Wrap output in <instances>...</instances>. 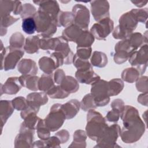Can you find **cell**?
Returning <instances> with one entry per match:
<instances>
[{"instance_id":"6da1fadb","label":"cell","mask_w":148,"mask_h":148,"mask_svg":"<svg viewBox=\"0 0 148 148\" xmlns=\"http://www.w3.org/2000/svg\"><path fill=\"white\" fill-rule=\"evenodd\" d=\"M120 117L123 121V128L120 134L122 140L127 143L138 140L145 132V126L138 110L132 106H124Z\"/></svg>"},{"instance_id":"7a4b0ae2","label":"cell","mask_w":148,"mask_h":148,"mask_svg":"<svg viewBox=\"0 0 148 148\" xmlns=\"http://www.w3.org/2000/svg\"><path fill=\"white\" fill-rule=\"evenodd\" d=\"M108 126L105 119L102 117L100 113L94 109L88 110L86 131L87 135L90 139L97 141Z\"/></svg>"},{"instance_id":"3957f363","label":"cell","mask_w":148,"mask_h":148,"mask_svg":"<svg viewBox=\"0 0 148 148\" xmlns=\"http://www.w3.org/2000/svg\"><path fill=\"white\" fill-rule=\"evenodd\" d=\"M119 21L120 24L115 28L112 35L114 39L123 40L129 37L135 29L138 23L131 11L124 13Z\"/></svg>"},{"instance_id":"277c9868","label":"cell","mask_w":148,"mask_h":148,"mask_svg":"<svg viewBox=\"0 0 148 148\" xmlns=\"http://www.w3.org/2000/svg\"><path fill=\"white\" fill-rule=\"evenodd\" d=\"M36 31L44 38H51L57 31V25L53 17L47 13L38 9L34 16Z\"/></svg>"},{"instance_id":"5b68a950","label":"cell","mask_w":148,"mask_h":148,"mask_svg":"<svg viewBox=\"0 0 148 148\" xmlns=\"http://www.w3.org/2000/svg\"><path fill=\"white\" fill-rule=\"evenodd\" d=\"M1 69L9 71L14 69L24 54L23 49H15L10 46L4 48L1 42Z\"/></svg>"},{"instance_id":"8992f818","label":"cell","mask_w":148,"mask_h":148,"mask_svg":"<svg viewBox=\"0 0 148 148\" xmlns=\"http://www.w3.org/2000/svg\"><path fill=\"white\" fill-rule=\"evenodd\" d=\"M91 94L94 97L96 106H104L109 101L108 82L99 79L91 84Z\"/></svg>"},{"instance_id":"52a82bcc","label":"cell","mask_w":148,"mask_h":148,"mask_svg":"<svg viewBox=\"0 0 148 148\" xmlns=\"http://www.w3.org/2000/svg\"><path fill=\"white\" fill-rule=\"evenodd\" d=\"M60 103L54 104L50 108V112L44 119V122L49 130L54 132L58 130L66 119L65 115Z\"/></svg>"},{"instance_id":"ba28073f","label":"cell","mask_w":148,"mask_h":148,"mask_svg":"<svg viewBox=\"0 0 148 148\" xmlns=\"http://www.w3.org/2000/svg\"><path fill=\"white\" fill-rule=\"evenodd\" d=\"M120 127L118 124L108 126L100 138L97 140L98 143L96 147H114L117 138L120 134Z\"/></svg>"},{"instance_id":"9c48e42d","label":"cell","mask_w":148,"mask_h":148,"mask_svg":"<svg viewBox=\"0 0 148 148\" xmlns=\"http://www.w3.org/2000/svg\"><path fill=\"white\" fill-rule=\"evenodd\" d=\"M147 45H144L138 51H134L129 58V62L135 67L140 74H143L147 66L148 61Z\"/></svg>"},{"instance_id":"30bf717a","label":"cell","mask_w":148,"mask_h":148,"mask_svg":"<svg viewBox=\"0 0 148 148\" xmlns=\"http://www.w3.org/2000/svg\"><path fill=\"white\" fill-rule=\"evenodd\" d=\"M114 23L110 17L105 18L95 23L91 28L90 32L98 40H105L113 29Z\"/></svg>"},{"instance_id":"8fae6325","label":"cell","mask_w":148,"mask_h":148,"mask_svg":"<svg viewBox=\"0 0 148 148\" xmlns=\"http://www.w3.org/2000/svg\"><path fill=\"white\" fill-rule=\"evenodd\" d=\"M114 50V61L118 64L125 62L129 59L131 54L136 51L131 47L127 38L117 43L115 45Z\"/></svg>"},{"instance_id":"7c38bea8","label":"cell","mask_w":148,"mask_h":148,"mask_svg":"<svg viewBox=\"0 0 148 148\" xmlns=\"http://www.w3.org/2000/svg\"><path fill=\"white\" fill-rule=\"evenodd\" d=\"M74 16V24L83 30H87L90 23V12L86 6L82 4H76L72 8Z\"/></svg>"},{"instance_id":"4fadbf2b","label":"cell","mask_w":148,"mask_h":148,"mask_svg":"<svg viewBox=\"0 0 148 148\" xmlns=\"http://www.w3.org/2000/svg\"><path fill=\"white\" fill-rule=\"evenodd\" d=\"M91 11L94 19L99 21L109 17V3L107 1H90Z\"/></svg>"},{"instance_id":"5bb4252c","label":"cell","mask_w":148,"mask_h":148,"mask_svg":"<svg viewBox=\"0 0 148 148\" xmlns=\"http://www.w3.org/2000/svg\"><path fill=\"white\" fill-rule=\"evenodd\" d=\"M34 131L30 130L20 127V133L15 139L16 147H32V140Z\"/></svg>"},{"instance_id":"9a60e30c","label":"cell","mask_w":148,"mask_h":148,"mask_svg":"<svg viewBox=\"0 0 148 148\" xmlns=\"http://www.w3.org/2000/svg\"><path fill=\"white\" fill-rule=\"evenodd\" d=\"M47 93L45 92H32L27 96L28 106L31 108L36 113H38L40 106L46 104L48 101Z\"/></svg>"},{"instance_id":"2e32d148","label":"cell","mask_w":148,"mask_h":148,"mask_svg":"<svg viewBox=\"0 0 148 148\" xmlns=\"http://www.w3.org/2000/svg\"><path fill=\"white\" fill-rule=\"evenodd\" d=\"M1 17L10 15L12 12L14 15L20 14L23 5L18 1H1Z\"/></svg>"},{"instance_id":"e0dca14e","label":"cell","mask_w":148,"mask_h":148,"mask_svg":"<svg viewBox=\"0 0 148 148\" xmlns=\"http://www.w3.org/2000/svg\"><path fill=\"white\" fill-rule=\"evenodd\" d=\"M54 51L62 54L64 58L65 64H71L72 62L73 53L69 46L68 41L62 36L57 37V44Z\"/></svg>"},{"instance_id":"ac0fdd59","label":"cell","mask_w":148,"mask_h":148,"mask_svg":"<svg viewBox=\"0 0 148 148\" xmlns=\"http://www.w3.org/2000/svg\"><path fill=\"white\" fill-rule=\"evenodd\" d=\"M34 3L39 6L38 9L44 11L51 15L54 19L56 23L57 17L61 11L58 3L56 1H34Z\"/></svg>"},{"instance_id":"d6986e66","label":"cell","mask_w":148,"mask_h":148,"mask_svg":"<svg viewBox=\"0 0 148 148\" xmlns=\"http://www.w3.org/2000/svg\"><path fill=\"white\" fill-rule=\"evenodd\" d=\"M75 77L78 82L87 84H92L100 79L99 76L94 72L92 66L85 69L77 70Z\"/></svg>"},{"instance_id":"ffe728a7","label":"cell","mask_w":148,"mask_h":148,"mask_svg":"<svg viewBox=\"0 0 148 148\" xmlns=\"http://www.w3.org/2000/svg\"><path fill=\"white\" fill-rule=\"evenodd\" d=\"M22 85L18 77H9L4 84H1V95L3 93L13 95L16 94L21 88Z\"/></svg>"},{"instance_id":"44dd1931","label":"cell","mask_w":148,"mask_h":148,"mask_svg":"<svg viewBox=\"0 0 148 148\" xmlns=\"http://www.w3.org/2000/svg\"><path fill=\"white\" fill-rule=\"evenodd\" d=\"M18 71L23 75H35L38 73L36 62L31 59H23L17 65Z\"/></svg>"},{"instance_id":"7402d4cb","label":"cell","mask_w":148,"mask_h":148,"mask_svg":"<svg viewBox=\"0 0 148 148\" xmlns=\"http://www.w3.org/2000/svg\"><path fill=\"white\" fill-rule=\"evenodd\" d=\"M80 107V103L77 99H71L61 105V108L65 115L66 119H71L74 117L79 112Z\"/></svg>"},{"instance_id":"603a6c76","label":"cell","mask_w":148,"mask_h":148,"mask_svg":"<svg viewBox=\"0 0 148 148\" xmlns=\"http://www.w3.org/2000/svg\"><path fill=\"white\" fill-rule=\"evenodd\" d=\"M83 31L82 29L73 24L63 30L62 36L68 42H76Z\"/></svg>"},{"instance_id":"cb8c5ba5","label":"cell","mask_w":148,"mask_h":148,"mask_svg":"<svg viewBox=\"0 0 148 148\" xmlns=\"http://www.w3.org/2000/svg\"><path fill=\"white\" fill-rule=\"evenodd\" d=\"M12 101L1 100L0 105V116L1 119L2 127L6 123L8 118L12 115L14 111Z\"/></svg>"},{"instance_id":"d4e9b609","label":"cell","mask_w":148,"mask_h":148,"mask_svg":"<svg viewBox=\"0 0 148 148\" xmlns=\"http://www.w3.org/2000/svg\"><path fill=\"white\" fill-rule=\"evenodd\" d=\"M41 35H35L33 36H29L26 38L24 50L28 54H33L38 51L40 49L39 42Z\"/></svg>"},{"instance_id":"484cf974","label":"cell","mask_w":148,"mask_h":148,"mask_svg":"<svg viewBox=\"0 0 148 148\" xmlns=\"http://www.w3.org/2000/svg\"><path fill=\"white\" fill-rule=\"evenodd\" d=\"M60 86L62 89L69 93L76 92L79 88V84L77 79L71 76H65Z\"/></svg>"},{"instance_id":"4316f807","label":"cell","mask_w":148,"mask_h":148,"mask_svg":"<svg viewBox=\"0 0 148 148\" xmlns=\"http://www.w3.org/2000/svg\"><path fill=\"white\" fill-rule=\"evenodd\" d=\"M94 38L92 34L88 30H83L76 41L77 49L90 47L94 42Z\"/></svg>"},{"instance_id":"83f0119b","label":"cell","mask_w":148,"mask_h":148,"mask_svg":"<svg viewBox=\"0 0 148 148\" xmlns=\"http://www.w3.org/2000/svg\"><path fill=\"white\" fill-rule=\"evenodd\" d=\"M19 79L23 87H25L32 91L39 90V77L35 75H21L19 77Z\"/></svg>"},{"instance_id":"f1b7e54d","label":"cell","mask_w":148,"mask_h":148,"mask_svg":"<svg viewBox=\"0 0 148 148\" xmlns=\"http://www.w3.org/2000/svg\"><path fill=\"white\" fill-rule=\"evenodd\" d=\"M39 66L41 71L46 74H51L57 68L51 57L44 56L39 60Z\"/></svg>"},{"instance_id":"f546056e","label":"cell","mask_w":148,"mask_h":148,"mask_svg":"<svg viewBox=\"0 0 148 148\" xmlns=\"http://www.w3.org/2000/svg\"><path fill=\"white\" fill-rule=\"evenodd\" d=\"M54 86V81L53 79V75L51 74H43L41 76L38 82L39 90L47 92L53 87Z\"/></svg>"},{"instance_id":"4dcf8cb0","label":"cell","mask_w":148,"mask_h":148,"mask_svg":"<svg viewBox=\"0 0 148 148\" xmlns=\"http://www.w3.org/2000/svg\"><path fill=\"white\" fill-rule=\"evenodd\" d=\"M74 23V16L72 12L60 11L57 19V27H68Z\"/></svg>"},{"instance_id":"1f68e13d","label":"cell","mask_w":148,"mask_h":148,"mask_svg":"<svg viewBox=\"0 0 148 148\" xmlns=\"http://www.w3.org/2000/svg\"><path fill=\"white\" fill-rule=\"evenodd\" d=\"M131 47L136 51V50L143 45L147 44V36H144L139 32L132 33L127 38Z\"/></svg>"},{"instance_id":"d6a6232c","label":"cell","mask_w":148,"mask_h":148,"mask_svg":"<svg viewBox=\"0 0 148 148\" xmlns=\"http://www.w3.org/2000/svg\"><path fill=\"white\" fill-rule=\"evenodd\" d=\"M40 119V118L36 116V113L30 112L25 115V116L23 119L24 121L21 123L20 127L30 130L35 131L37 123Z\"/></svg>"},{"instance_id":"836d02e7","label":"cell","mask_w":148,"mask_h":148,"mask_svg":"<svg viewBox=\"0 0 148 148\" xmlns=\"http://www.w3.org/2000/svg\"><path fill=\"white\" fill-rule=\"evenodd\" d=\"M90 61L93 66L103 68L108 64V57L104 53L95 51L92 53Z\"/></svg>"},{"instance_id":"e575fe53","label":"cell","mask_w":148,"mask_h":148,"mask_svg":"<svg viewBox=\"0 0 148 148\" xmlns=\"http://www.w3.org/2000/svg\"><path fill=\"white\" fill-rule=\"evenodd\" d=\"M109 95L114 96L118 95L123 89V82L120 79H113L108 82Z\"/></svg>"},{"instance_id":"d590c367","label":"cell","mask_w":148,"mask_h":148,"mask_svg":"<svg viewBox=\"0 0 148 148\" xmlns=\"http://www.w3.org/2000/svg\"><path fill=\"white\" fill-rule=\"evenodd\" d=\"M140 73L135 68H129L124 69L121 73V78L125 82L134 83L139 79Z\"/></svg>"},{"instance_id":"8d00e7d4","label":"cell","mask_w":148,"mask_h":148,"mask_svg":"<svg viewBox=\"0 0 148 148\" xmlns=\"http://www.w3.org/2000/svg\"><path fill=\"white\" fill-rule=\"evenodd\" d=\"M86 132L80 130L76 131L73 135V141L69 147H86Z\"/></svg>"},{"instance_id":"74e56055","label":"cell","mask_w":148,"mask_h":148,"mask_svg":"<svg viewBox=\"0 0 148 148\" xmlns=\"http://www.w3.org/2000/svg\"><path fill=\"white\" fill-rule=\"evenodd\" d=\"M22 29L27 34L31 35L36 31V25L34 17H27L22 20Z\"/></svg>"},{"instance_id":"f35d334b","label":"cell","mask_w":148,"mask_h":148,"mask_svg":"<svg viewBox=\"0 0 148 148\" xmlns=\"http://www.w3.org/2000/svg\"><path fill=\"white\" fill-rule=\"evenodd\" d=\"M36 130H37L38 137L42 140H46L50 138V131L45 125L43 119H40L38 121L36 127Z\"/></svg>"},{"instance_id":"ab89813d","label":"cell","mask_w":148,"mask_h":148,"mask_svg":"<svg viewBox=\"0 0 148 148\" xmlns=\"http://www.w3.org/2000/svg\"><path fill=\"white\" fill-rule=\"evenodd\" d=\"M10 46L15 49H24V36L20 32H17L13 34L9 40Z\"/></svg>"},{"instance_id":"60d3db41","label":"cell","mask_w":148,"mask_h":148,"mask_svg":"<svg viewBox=\"0 0 148 148\" xmlns=\"http://www.w3.org/2000/svg\"><path fill=\"white\" fill-rule=\"evenodd\" d=\"M46 93L50 98L56 99L65 98L68 97L70 94V93L65 91L64 89H62L60 86L55 85Z\"/></svg>"},{"instance_id":"b9f144b4","label":"cell","mask_w":148,"mask_h":148,"mask_svg":"<svg viewBox=\"0 0 148 148\" xmlns=\"http://www.w3.org/2000/svg\"><path fill=\"white\" fill-rule=\"evenodd\" d=\"M80 103L81 109L84 111H88L90 109H94L97 108L94 97L91 93L86 95Z\"/></svg>"},{"instance_id":"7bdbcfd3","label":"cell","mask_w":148,"mask_h":148,"mask_svg":"<svg viewBox=\"0 0 148 148\" xmlns=\"http://www.w3.org/2000/svg\"><path fill=\"white\" fill-rule=\"evenodd\" d=\"M57 44V38H47L41 36L39 42L40 49L44 50H54Z\"/></svg>"},{"instance_id":"ee69618b","label":"cell","mask_w":148,"mask_h":148,"mask_svg":"<svg viewBox=\"0 0 148 148\" xmlns=\"http://www.w3.org/2000/svg\"><path fill=\"white\" fill-rule=\"evenodd\" d=\"M36 12V9L34 6L29 3H27L23 5L22 12L20 14V17L23 19L27 17H33Z\"/></svg>"},{"instance_id":"f6af8a7d","label":"cell","mask_w":148,"mask_h":148,"mask_svg":"<svg viewBox=\"0 0 148 148\" xmlns=\"http://www.w3.org/2000/svg\"><path fill=\"white\" fill-rule=\"evenodd\" d=\"M13 106L17 110L23 111L28 107V103L27 99L23 97H18L12 101Z\"/></svg>"},{"instance_id":"bcb514c9","label":"cell","mask_w":148,"mask_h":148,"mask_svg":"<svg viewBox=\"0 0 148 148\" xmlns=\"http://www.w3.org/2000/svg\"><path fill=\"white\" fill-rule=\"evenodd\" d=\"M131 11L135 15L138 22L146 23L148 16L147 8L133 9Z\"/></svg>"},{"instance_id":"7dc6e473","label":"cell","mask_w":148,"mask_h":148,"mask_svg":"<svg viewBox=\"0 0 148 148\" xmlns=\"http://www.w3.org/2000/svg\"><path fill=\"white\" fill-rule=\"evenodd\" d=\"M92 53L91 47L77 48V52L75 55L79 58L83 60H88L90 57Z\"/></svg>"},{"instance_id":"c3c4849f","label":"cell","mask_w":148,"mask_h":148,"mask_svg":"<svg viewBox=\"0 0 148 148\" xmlns=\"http://www.w3.org/2000/svg\"><path fill=\"white\" fill-rule=\"evenodd\" d=\"M136 87L140 92H147V77L142 76L139 78L136 83Z\"/></svg>"},{"instance_id":"681fc988","label":"cell","mask_w":148,"mask_h":148,"mask_svg":"<svg viewBox=\"0 0 148 148\" xmlns=\"http://www.w3.org/2000/svg\"><path fill=\"white\" fill-rule=\"evenodd\" d=\"M18 20L19 18H14L11 15L2 17H1V27L6 28Z\"/></svg>"},{"instance_id":"f907efd6","label":"cell","mask_w":148,"mask_h":148,"mask_svg":"<svg viewBox=\"0 0 148 148\" xmlns=\"http://www.w3.org/2000/svg\"><path fill=\"white\" fill-rule=\"evenodd\" d=\"M120 114L121 113L119 110L116 109H112V110L108 112L105 119L109 121L117 122L119 119Z\"/></svg>"},{"instance_id":"816d5d0a","label":"cell","mask_w":148,"mask_h":148,"mask_svg":"<svg viewBox=\"0 0 148 148\" xmlns=\"http://www.w3.org/2000/svg\"><path fill=\"white\" fill-rule=\"evenodd\" d=\"M51 57L55 62L57 68H58L60 66H62L64 64V58L61 53L57 51H54L50 54Z\"/></svg>"},{"instance_id":"f5cc1de1","label":"cell","mask_w":148,"mask_h":148,"mask_svg":"<svg viewBox=\"0 0 148 148\" xmlns=\"http://www.w3.org/2000/svg\"><path fill=\"white\" fill-rule=\"evenodd\" d=\"M65 76V73L64 72V71L61 69H57L54 73L53 74V79L54 83L60 84L62 80L64 79V78Z\"/></svg>"},{"instance_id":"db71d44e","label":"cell","mask_w":148,"mask_h":148,"mask_svg":"<svg viewBox=\"0 0 148 148\" xmlns=\"http://www.w3.org/2000/svg\"><path fill=\"white\" fill-rule=\"evenodd\" d=\"M55 135L60 139L61 143L66 142L69 137V132L65 130H61L60 131L57 132Z\"/></svg>"},{"instance_id":"11a10c76","label":"cell","mask_w":148,"mask_h":148,"mask_svg":"<svg viewBox=\"0 0 148 148\" xmlns=\"http://www.w3.org/2000/svg\"><path fill=\"white\" fill-rule=\"evenodd\" d=\"M111 106L112 109H116L120 111V112L121 113L124 108V102L121 99H116L113 101V102L111 103Z\"/></svg>"},{"instance_id":"9f6ffc18","label":"cell","mask_w":148,"mask_h":148,"mask_svg":"<svg viewBox=\"0 0 148 148\" xmlns=\"http://www.w3.org/2000/svg\"><path fill=\"white\" fill-rule=\"evenodd\" d=\"M138 102L142 105L147 106V92H143L142 94H140L138 98Z\"/></svg>"},{"instance_id":"6f0895ef","label":"cell","mask_w":148,"mask_h":148,"mask_svg":"<svg viewBox=\"0 0 148 148\" xmlns=\"http://www.w3.org/2000/svg\"><path fill=\"white\" fill-rule=\"evenodd\" d=\"M131 2L133 3L134 4H135V5L138 7H142L147 3V1H131Z\"/></svg>"}]
</instances>
